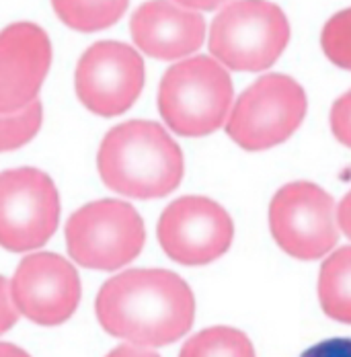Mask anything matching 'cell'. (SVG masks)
<instances>
[{
  "instance_id": "e0dca14e",
  "label": "cell",
  "mask_w": 351,
  "mask_h": 357,
  "mask_svg": "<svg viewBox=\"0 0 351 357\" xmlns=\"http://www.w3.org/2000/svg\"><path fill=\"white\" fill-rule=\"evenodd\" d=\"M43 121V107L41 101L36 99L15 113H0V152L17 150L37 136Z\"/></svg>"
},
{
  "instance_id": "ba28073f",
  "label": "cell",
  "mask_w": 351,
  "mask_h": 357,
  "mask_svg": "<svg viewBox=\"0 0 351 357\" xmlns=\"http://www.w3.org/2000/svg\"><path fill=\"white\" fill-rule=\"evenodd\" d=\"M60 222V195L52 177L21 167L0 173V247L29 252L43 247Z\"/></svg>"
},
{
  "instance_id": "cb8c5ba5",
  "label": "cell",
  "mask_w": 351,
  "mask_h": 357,
  "mask_svg": "<svg viewBox=\"0 0 351 357\" xmlns=\"http://www.w3.org/2000/svg\"><path fill=\"white\" fill-rule=\"evenodd\" d=\"M175 2L185 8H191V10H216L230 0H175Z\"/></svg>"
},
{
  "instance_id": "4fadbf2b",
  "label": "cell",
  "mask_w": 351,
  "mask_h": 357,
  "mask_svg": "<svg viewBox=\"0 0 351 357\" xmlns=\"http://www.w3.org/2000/svg\"><path fill=\"white\" fill-rule=\"evenodd\" d=\"M132 39L156 60H181L197 52L206 39V21L197 10L175 0H148L132 15Z\"/></svg>"
},
{
  "instance_id": "52a82bcc",
  "label": "cell",
  "mask_w": 351,
  "mask_h": 357,
  "mask_svg": "<svg viewBox=\"0 0 351 357\" xmlns=\"http://www.w3.org/2000/svg\"><path fill=\"white\" fill-rule=\"evenodd\" d=\"M269 230L278 247L290 257L316 261L335 249L339 241L335 202L315 183H287L271 199Z\"/></svg>"
},
{
  "instance_id": "ffe728a7",
  "label": "cell",
  "mask_w": 351,
  "mask_h": 357,
  "mask_svg": "<svg viewBox=\"0 0 351 357\" xmlns=\"http://www.w3.org/2000/svg\"><path fill=\"white\" fill-rule=\"evenodd\" d=\"M17 321H19V310L10 296V284L0 275V335L13 328Z\"/></svg>"
},
{
  "instance_id": "d6986e66",
  "label": "cell",
  "mask_w": 351,
  "mask_h": 357,
  "mask_svg": "<svg viewBox=\"0 0 351 357\" xmlns=\"http://www.w3.org/2000/svg\"><path fill=\"white\" fill-rule=\"evenodd\" d=\"M331 132L343 146L351 148V91L341 95L331 107Z\"/></svg>"
},
{
  "instance_id": "7402d4cb",
  "label": "cell",
  "mask_w": 351,
  "mask_h": 357,
  "mask_svg": "<svg viewBox=\"0 0 351 357\" xmlns=\"http://www.w3.org/2000/svg\"><path fill=\"white\" fill-rule=\"evenodd\" d=\"M337 224L343 230V234L351 241V191L337 206Z\"/></svg>"
},
{
  "instance_id": "3957f363",
  "label": "cell",
  "mask_w": 351,
  "mask_h": 357,
  "mask_svg": "<svg viewBox=\"0 0 351 357\" xmlns=\"http://www.w3.org/2000/svg\"><path fill=\"white\" fill-rule=\"evenodd\" d=\"M232 99L230 74L208 56L177 62L158 86V111L165 123L185 138H202L224 126Z\"/></svg>"
},
{
  "instance_id": "6da1fadb",
  "label": "cell",
  "mask_w": 351,
  "mask_h": 357,
  "mask_svg": "<svg viewBox=\"0 0 351 357\" xmlns=\"http://www.w3.org/2000/svg\"><path fill=\"white\" fill-rule=\"evenodd\" d=\"M95 312L109 335L140 347H163L191 328L195 298L173 271L130 269L103 284Z\"/></svg>"
},
{
  "instance_id": "2e32d148",
  "label": "cell",
  "mask_w": 351,
  "mask_h": 357,
  "mask_svg": "<svg viewBox=\"0 0 351 357\" xmlns=\"http://www.w3.org/2000/svg\"><path fill=\"white\" fill-rule=\"evenodd\" d=\"M179 357H255V347L239 328L211 326L193 335Z\"/></svg>"
},
{
  "instance_id": "8992f818",
  "label": "cell",
  "mask_w": 351,
  "mask_h": 357,
  "mask_svg": "<svg viewBox=\"0 0 351 357\" xmlns=\"http://www.w3.org/2000/svg\"><path fill=\"white\" fill-rule=\"evenodd\" d=\"M146 228L136 208L119 199H99L76 210L66 222V247L87 269L115 271L142 252Z\"/></svg>"
},
{
  "instance_id": "44dd1931",
  "label": "cell",
  "mask_w": 351,
  "mask_h": 357,
  "mask_svg": "<svg viewBox=\"0 0 351 357\" xmlns=\"http://www.w3.org/2000/svg\"><path fill=\"white\" fill-rule=\"evenodd\" d=\"M300 357H351V339H327L306 349Z\"/></svg>"
},
{
  "instance_id": "d4e9b609",
  "label": "cell",
  "mask_w": 351,
  "mask_h": 357,
  "mask_svg": "<svg viewBox=\"0 0 351 357\" xmlns=\"http://www.w3.org/2000/svg\"><path fill=\"white\" fill-rule=\"evenodd\" d=\"M0 357H31L27 351H23L21 347L13 345V343H0Z\"/></svg>"
},
{
  "instance_id": "5b68a950",
  "label": "cell",
  "mask_w": 351,
  "mask_h": 357,
  "mask_svg": "<svg viewBox=\"0 0 351 357\" xmlns=\"http://www.w3.org/2000/svg\"><path fill=\"white\" fill-rule=\"evenodd\" d=\"M304 89L285 74H265L246 86L226 119V134L241 148L259 152L285 142L304 121Z\"/></svg>"
},
{
  "instance_id": "8fae6325",
  "label": "cell",
  "mask_w": 351,
  "mask_h": 357,
  "mask_svg": "<svg viewBox=\"0 0 351 357\" xmlns=\"http://www.w3.org/2000/svg\"><path fill=\"white\" fill-rule=\"evenodd\" d=\"M10 296L25 319L41 326H58L76 312L82 286L70 261L56 252H33L19 263Z\"/></svg>"
},
{
  "instance_id": "9a60e30c",
  "label": "cell",
  "mask_w": 351,
  "mask_h": 357,
  "mask_svg": "<svg viewBox=\"0 0 351 357\" xmlns=\"http://www.w3.org/2000/svg\"><path fill=\"white\" fill-rule=\"evenodd\" d=\"M130 0H52L58 19L74 31L95 33L115 25Z\"/></svg>"
},
{
  "instance_id": "603a6c76",
  "label": "cell",
  "mask_w": 351,
  "mask_h": 357,
  "mask_svg": "<svg viewBox=\"0 0 351 357\" xmlns=\"http://www.w3.org/2000/svg\"><path fill=\"white\" fill-rule=\"evenodd\" d=\"M107 357H160V356H158V354H154V351H150V349H146V347H140V345L130 343V345H119V347H115L111 354H107Z\"/></svg>"
},
{
  "instance_id": "7a4b0ae2",
  "label": "cell",
  "mask_w": 351,
  "mask_h": 357,
  "mask_svg": "<svg viewBox=\"0 0 351 357\" xmlns=\"http://www.w3.org/2000/svg\"><path fill=\"white\" fill-rule=\"evenodd\" d=\"M107 187L134 199H156L175 191L185 173L179 144L156 121L132 119L107 132L97 154Z\"/></svg>"
},
{
  "instance_id": "30bf717a",
  "label": "cell",
  "mask_w": 351,
  "mask_h": 357,
  "mask_svg": "<svg viewBox=\"0 0 351 357\" xmlns=\"http://www.w3.org/2000/svg\"><path fill=\"white\" fill-rule=\"evenodd\" d=\"M158 243L181 265H208L230 249L234 224L230 214L202 195L179 197L158 220Z\"/></svg>"
},
{
  "instance_id": "277c9868",
  "label": "cell",
  "mask_w": 351,
  "mask_h": 357,
  "mask_svg": "<svg viewBox=\"0 0 351 357\" xmlns=\"http://www.w3.org/2000/svg\"><path fill=\"white\" fill-rule=\"evenodd\" d=\"M290 41L285 13L269 0L228 2L211 21V56L230 70L271 68Z\"/></svg>"
},
{
  "instance_id": "9c48e42d",
  "label": "cell",
  "mask_w": 351,
  "mask_h": 357,
  "mask_svg": "<svg viewBox=\"0 0 351 357\" xmlns=\"http://www.w3.org/2000/svg\"><path fill=\"white\" fill-rule=\"evenodd\" d=\"M144 60L128 43L99 41L76 64L78 101L95 115L115 117L132 107L144 89Z\"/></svg>"
},
{
  "instance_id": "ac0fdd59",
  "label": "cell",
  "mask_w": 351,
  "mask_h": 357,
  "mask_svg": "<svg viewBox=\"0 0 351 357\" xmlns=\"http://www.w3.org/2000/svg\"><path fill=\"white\" fill-rule=\"evenodd\" d=\"M324 56L339 68L351 70V8L333 15L320 33Z\"/></svg>"
},
{
  "instance_id": "5bb4252c",
  "label": "cell",
  "mask_w": 351,
  "mask_h": 357,
  "mask_svg": "<svg viewBox=\"0 0 351 357\" xmlns=\"http://www.w3.org/2000/svg\"><path fill=\"white\" fill-rule=\"evenodd\" d=\"M318 302L329 319L351 324V247L324 259L318 273Z\"/></svg>"
},
{
  "instance_id": "7c38bea8",
  "label": "cell",
  "mask_w": 351,
  "mask_h": 357,
  "mask_svg": "<svg viewBox=\"0 0 351 357\" xmlns=\"http://www.w3.org/2000/svg\"><path fill=\"white\" fill-rule=\"evenodd\" d=\"M52 66V41L36 23L0 31V113H15L37 99Z\"/></svg>"
}]
</instances>
